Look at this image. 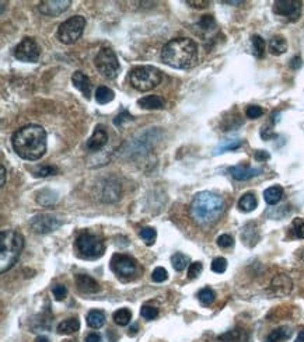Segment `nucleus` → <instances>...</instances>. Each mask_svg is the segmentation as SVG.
Segmentation results:
<instances>
[{
  "label": "nucleus",
  "mask_w": 304,
  "mask_h": 342,
  "mask_svg": "<svg viewBox=\"0 0 304 342\" xmlns=\"http://www.w3.org/2000/svg\"><path fill=\"white\" fill-rule=\"evenodd\" d=\"M12 146L24 160H38L47 151V132L40 125H25L14 132Z\"/></svg>",
  "instance_id": "obj_1"
},
{
  "label": "nucleus",
  "mask_w": 304,
  "mask_h": 342,
  "mask_svg": "<svg viewBox=\"0 0 304 342\" xmlns=\"http://www.w3.org/2000/svg\"><path fill=\"white\" fill-rule=\"evenodd\" d=\"M198 45L187 37L168 41L161 49V60L174 69H191L198 64Z\"/></svg>",
  "instance_id": "obj_2"
},
{
  "label": "nucleus",
  "mask_w": 304,
  "mask_h": 342,
  "mask_svg": "<svg viewBox=\"0 0 304 342\" xmlns=\"http://www.w3.org/2000/svg\"><path fill=\"white\" fill-rule=\"evenodd\" d=\"M224 209V201L219 195L209 191H202L193 197L189 206V215L199 226H211L220 219Z\"/></svg>",
  "instance_id": "obj_3"
},
{
  "label": "nucleus",
  "mask_w": 304,
  "mask_h": 342,
  "mask_svg": "<svg viewBox=\"0 0 304 342\" xmlns=\"http://www.w3.org/2000/svg\"><path fill=\"white\" fill-rule=\"evenodd\" d=\"M24 248V237L16 230H2L0 233V271L5 273L14 267Z\"/></svg>",
  "instance_id": "obj_4"
},
{
  "label": "nucleus",
  "mask_w": 304,
  "mask_h": 342,
  "mask_svg": "<svg viewBox=\"0 0 304 342\" xmlns=\"http://www.w3.org/2000/svg\"><path fill=\"white\" fill-rule=\"evenodd\" d=\"M132 87L139 91H149L156 88L163 80L161 70L154 66H136L129 73Z\"/></svg>",
  "instance_id": "obj_5"
},
{
  "label": "nucleus",
  "mask_w": 304,
  "mask_h": 342,
  "mask_svg": "<svg viewBox=\"0 0 304 342\" xmlns=\"http://www.w3.org/2000/svg\"><path fill=\"white\" fill-rule=\"evenodd\" d=\"M76 250L79 255L83 258L95 260L104 254L106 244L103 241V238L97 234L91 232H84L76 238Z\"/></svg>",
  "instance_id": "obj_6"
},
{
  "label": "nucleus",
  "mask_w": 304,
  "mask_h": 342,
  "mask_svg": "<svg viewBox=\"0 0 304 342\" xmlns=\"http://www.w3.org/2000/svg\"><path fill=\"white\" fill-rule=\"evenodd\" d=\"M84 28H86V18L83 16H73L59 25L56 37L62 44L71 45L82 37Z\"/></svg>",
  "instance_id": "obj_7"
},
{
  "label": "nucleus",
  "mask_w": 304,
  "mask_h": 342,
  "mask_svg": "<svg viewBox=\"0 0 304 342\" xmlns=\"http://www.w3.org/2000/svg\"><path fill=\"white\" fill-rule=\"evenodd\" d=\"M94 64L99 73L107 79H115L119 75L121 66L118 62L117 55L111 48H101L94 59Z\"/></svg>",
  "instance_id": "obj_8"
},
{
  "label": "nucleus",
  "mask_w": 304,
  "mask_h": 342,
  "mask_svg": "<svg viewBox=\"0 0 304 342\" xmlns=\"http://www.w3.org/2000/svg\"><path fill=\"white\" fill-rule=\"evenodd\" d=\"M40 55H41V48L38 45L36 38H32V37L23 38L17 47L14 48V58L21 62H28V64L38 62Z\"/></svg>",
  "instance_id": "obj_9"
},
{
  "label": "nucleus",
  "mask_w": 304,
  "mask_h": 342,
  "mask_svg": "<svg viewBox=\"0 0 304 342\" xmlns=\"http://www.w3.org/2000/svg\"><path fill=\"white\" fill-rule=\"evenodd\" d=\"M111 268L119 276L129 278L138 271V261L130 255L115 254L111 260Z\"/></svg>",
  "instance_id": "obj_10"
},
{
  "label": "nucleus",
  "mask_w": 304,
  "mask_h": 342,
  "mask_svg": "<svg viewBox=\"0 0 304 342\" xmlns=\"http://www.w3.org/2000/svg\"><path fill=\"white\" fill-rule=\"evenodd\" d=\"M62 226V221L48 213L34 216L29 221V227L38 234H47V233L55 232L56 229Z\"/></svg>",
  "instance_id": "obj_11"
},
{
  "label": "nucleus",
  "mask_w": 304,
  "mask_h": 342,
  "mask_svg": "<svg viewBox=\"0 0 304 342\" xmlns=\"http://www.w3.org/2000/svg\"><path fill=\"white\" fill-rule=\"evenodd\" d=\"M274 13L287 18L289 21H296L301 13V2L298 0H278L274 3Z\"/></svg>",
  "instance_id": "obj_12"
},
{
  "label": "nucleus",
  "mask_w": 304,
  "mask_h": 342,
  "mask_svg": "<svg viewBox=\"0 0 304 342\" xmlns=\"http://www.w3.org/2000/svg\"><path fill=\"white\" fill-rule=\"evenodd\" d=\"M293 289V282L290 276H287L286 273H278L271 281L269 292L274 296H287Z\"/></svg>",
  "instance_id": "obj_13"
},
{
  "label": "nucleus",
  "mask_w": 304,
  "mask_h": 342,
  "mask_svg": "<svg viewBox=\"0 0 304 342\" xmlns=\"http://www.w3.org/2000/svg\"><path fill=\"white\" fill-rule=\"evenodd\" d=\"M72 5L71 0H45V2H41L40 3V12L45 16H49V17H56L59 14H62L63 12H66L69 6Z\"/></svg>",
  "instance_id": "obj_14"
},
{
  "label": "nucleus",
  "mask_w": 304,
  "mask_h": 342,
  "mask_svg": "<svg viewBox=\"0 0 304 342\" xmlns=\"http://www.w3.org/2000/svg\"><path fill=\"white\" fill-rule=\"evenodd\" d=\"M99 199L106 203L117 202L121 198V185L117 181L106 180L99 185Z\"/></svg>",
  "instance_id": "obj_15"
},
{
  "label": "nucleus",
  "mask_w": 304,
  "mask_h": 342,
  "mask_svg": "<svg viewBox=\"0 0 304 342\" xmlns=\"http://www.w3.org/2000/svg\"><path fill=\"white\" fill-rule=\"evenodd\" d=\"M228 173L231 174L234 180L237 181H247L259 175L262 173V168L259 167H251L248 164H239V166H233V167L228 168Z\"/></svg>",
  "instance_id": "obj_16"
},
{
  "label": "nucleus",
  "mask_w": 304,
  "mask_h": 342,
  "mask_svg": "<svg viewBox=\"0 0 304 342\" xmlns=\"http://www.w3.org/2000/svg\"><path fill=\"white\" fill-rule=\"evenodd\" d=\"M107 142H108V134H107L106 129L99 125L94 129L93 135L90 136L86 146L90 151H98L107 145Z\"/></svg>",
  "instance_id": "obj_17"
},
{
  "label": "nucleus",
  "mask_w": 304,
  "mask_h": 342,
  "mask_svg": "<svg viewBox=\"0 0 304 342\" xmlns=\"http://www.w3.org/2000/svg\"><path fill=\"white\" fill-rule=\"evenodd\" d=\"M77 289L80 290L82 293H97L99 290L98 282L94 278H91L90 275H84V273H79L75 278Z\"/></svg>",
  "instance_id": "obj_18"
},
{
  "label": "nucleus",
  "mask_w": 304,
  "mask_h": 342,
  "mask_svg": "<svg viewBox=\"0 0 304 342\" xmlns=\"http://www.w3.org/2000/svg\"><path fill=\"white\" fill-rule=\"evenodd\" d=\"M72 83H73V86L79 90V91H82V94L88 99L90 97V94H91V80L88 79V76H86L83 72L80 70H77L73 73L72 76Z\"/></svg>",
  "instance_id": "obj_19"
},
{
  "label": "nucleus",
  "mask_w": 304,
  "mask_h": 342,
  "mask_svg": "<svg viewBox=\"0 0 304 342\" xmlns=\"http://www.w3.org/2000/svg\"><path fill=\"white\" fill-rule=\"evenodd\" d=\"M248 332H247L244 328H234V330H230L227 332H224L222 335L219 336V341L220 342H248Z\"/></svg>",
  "instance_id": "obj_20"
},
{
  "label": "nucleus",
  "mask_w": 304,
  "mask_h": 342,
  "mask_svg": "<svg viewBox=\"0 0 304 342\" xmlns=\"http://www.w3.org/2000/svg\"><path fill=\"white\" fill-rule=\"evenodd\" d=\"M138 105L145 110H161L165 105V101L160 96H146L143 99L138 100Z\"/></svg>",
  "instance_id": "obj_21"
},
{
  "label": "nucleus",
  "mask_w": 304,
  "mask_h": 342,
  "mask_svg": "<svg viewBox=\"0 0 304 342\" xmlns=\"http://www.w3.org/2000/svg\"><path fill=\"white\" fill-rule=\"evenodd\" d=\"M287 51V42L282 35H275L269 41V52L275 56H279Z\"/></svg>",
  "instance_id": "obj_22"
},
{
  "label": "nucleus",
  "mask_w": 304,
  "mask_h": 342,
  "mask_svg": "<svg viewBox=\"0 0 304 342\" xmlns=\"http://www.w3.org/2000/svg\"><path fill=\"white\" fill-rule=\"evenodd\" d=\"M263 198L268 205H276L281 202V199L283 198V188L279 185L269 186L268 190H265L263 192Z\"/></svg>",
  "instance_id": "obj_23"
},
{
  "label": "nucleus",
  "mask_w": 304,
  "mask_h": 342,
  "mask_svg": "<svg viewBox=\"0 0 304 342\" xmlns=\"http://www.w3.org/2000/svg\"><path fill=\"white\" fill-rule=\"evenodd\" d=\"M56 330H58L59 334L71 335V334H75V332H77V331L80 330V321L77 319L63 320V321L58 325Z\"/></svg>",
  "instance_id": "obj_24"
},
{
  "label": "nucleus",
  "mask_w": 304,
  "mask_h": 342,
  "mask_svg": "<svg viewBox=\"0 0 304 342\" xmlns=\"http://www.w3.org/2000/svg\"><path fill=\"white\" fill-rule=\"evenodd\" d=\"M258 201L257 197L252 194V192H247L243 197L240 198L239 201V208H240L241 212H252L254 209L257 208Z\"/></svg>",
  "instance_id": "obj_25"
},
{
  "label": "nucleus",
  "mask_w": 304,
  "mask_h": 342,
  "mask_svg": "<svg viewBox=\"0 0 304 342\" xmlns=\"http://www.w3.org/2000/svg\"><path fill=\"white\" fill-rule=\"evenodd\" d=\"M290 335H292V331L289 327H279L269 332V335L266 336V342H283L289 339Z\"/></svg>",
  "instance_id": "obj_26"
},
{
  "label": "nucleus",
  "mask_w": 304,
  "mask_h": 342,
  "mask_svg": "<svg viewBox=\"0 0 304 342\" xmlns=\"http://www.w3.org/2000/svg\"><path fill=\"white\" fill-rule=\"evenodd\" d=\"M87 324L94 330H98L103 325L106 324V314L101 310H91L87 314Z\"/></svg>",
  "instance_id": "obj_27"
},
{
  "label": "nucleus",
  "mask_w": 304,
  "mask_h": 342,
  "mask_svg": "<svg viewBox=\"0 0 304 342\" xmlns=\"http://www.w3.org/2000/svg\"><path fill=\"white\" fill-rule=\"evenodd\" d=\"M114 97H115V93L112 91L111 88L106 87V86H101L95 91V100H97L98 104H108L114 100Z\"/></svg>",
  "instance_id": "obj_28"
},
{
  "label": "nucleus",
  "mask_w": 304,
  "mask_h": 342,
  "mask_svg": "<svg viewBox=\"0 0 304 342\" xmlns=\"http://www.w3.org/2000/svg\"><path fill=\"white\" fill-rule=\"evenodd\" d=\"M241 146H243V140L240 139H234V140H224L223 143L217 146L216 150H215V156L217 154H220V153H224V151L228 150H237V149H240Z\"/></svg>",
  "instance_id": "obj_29"
},
{
  "label": "nucleus",
  "mask_w": 304,
  "mask_h": 342,
  "mask_svg": "<svg viewBox=\"0 0 304 342\" xmlns=\"http://www.w3.org/2000/svg\"><path fill=\"white\" fill-rule=\"evenodd\" d=\"M171 264L176 271L181 272L185 268L189 267V258H188V255L182 254V253H176L171 257Z\"/></svg>",
  "instance_id": "obj_30"
},
{
  "label": "nucleus",
  "mask_w": 304,
  "mask_h": 342,
  "mask_svg": "<svg viewBox=\"0 0 304 342\" xmlns=\"http://www.w3.org/2000/svg\"><path fill=\"white\" fill-rule=\"evenodd\" d=\"M252 51H254V55L257 58H263L265 55V51H266V44L263 41L262 37L259 35H252Z\"/></svg>",
  "instance_id": "obj_31"
},
{
  "label": "nucleus",
  "mask_w": 304,
  "mask_h": 342,
  "mask_svg": "<svg viewBox=\"0 0 304 342\" xmlns=\"http://www.w3.org/2000/svg\"><path fill=\"white\" fill-rule=\"evenodd\" d=\"M130 319H132V313L128 308H119L114 313V321L115 324L118 325H128L130 323Z\"/></svg>",
  "instance_id": "obj_32"
},
{
  "label": "nucleus",
  "mask_w": 304,
  "mask_h": 342,
  "mask_svg": "<svg viewBox=\"0 0 304 342\" xmlns=\"http://www.w3.org/2000/svg\"><path fill=\"white\" fill-rule=\"evenodd\" d=\"M198 299L199 302L202 303L204 306H209V304H212V303L215 302L216 293H215V290L211 289V288H204V289L198 293Z\"/></svg>",
  "instance_id": "obj_33"
},
{
  "label": "nucleus",
  "mask_w": 304,
  "mask_h": 342,
  "mask_svg": "<svg viewBox=\"0 0 304 342\" xmlns=\"http://www.w3.org/2000/svg\"><path fill=\"white\" fill-rule=\"evenodd\" d=\"M45 199H48V205H52L58 201V195H56V192L51 191V190H42L41 192H38L37 202L45 206V202H47Z\"/></svg>",
  "instance_id": "obj_34"
},
{
  "label": "nucleus",
  "mask_w": 304,
  "mask_h": 342,
  "mask_svg": "<svg viewBox=\"0 0 304 342\" xmlns=\"http://www.w3.org/2000/svg\"><path fill=\"white\" fill-rule=\"evenodd\" d=\"M139 236L142 237V240L146 243V245H152L156 241V237H157V232L156 229L153 227H143L141 232H139Z\"/></svg>",
  "instance_id": "obj_35"
},
{
  "label": "nucleus",
  "mask_w": 304,
  "mask_h": 342,
  "mask_svg": "<svg viewBox=\"0 0 304 342\" xmlns=\"http://www.w3.org/2000/svg\"><path fill=\"white\" fill-rule=\"evenodd\" d=\"M58 173L59 168L56 166H42V167H40L38 170L34 171V175L45 178V177H49V175H56Z\"/></svg>",
  "instance_id": "obj_36"
},
{
  "label": "nucleus",
  "mask_w": 304,
  "mask_h": 342,
  "mask_svg": "<svg viewBox=\"0 0 304 342\" xmlns=\"http://www.w3.org/2000/svg\"><path fill=\"white\" fill-rule=\"evenodd\" d=\"M198 25L200 29L209 33V31H213V29L216 28V21H215V18L212 17V16H204V17L200 18Z\"/></svg>",
  "instance_id": "obj_37"
},
{
  "label": "nucleus",
  "mask_w": 304,
  "mask_h": 342,
  "mask_svg": "<svg viewBox=\"0 0 304 342\" xmlns=\"http://www.w3.org/2000/svg\"><path fill=\"white\" fill-rule=\"evenodd\" d=\"M292 233L294 234V237L304 238V219L297 217V219H294V221H293Z\"/></svg>",
  "instance_id": "obj_38"
},
{
  "label": "nucleus",
  "mask_w": 304,
  "mask_h": 342,
  "mask_svg": "<svg viewBox=\"0 0 304 342\" xmlns=\"http://www.w3.org/2000/svg\"><path fill=\"white\" fill-rule=\"evenodd\" d=\"M227 269V260L223 257H217L212 262V271L216 273H223Z\"/></svg>",
  "instance_id": "obj_39"
},
{
  "label": "nucleus",
  "mask_w": 304,
  "mask_h": 342,
  "mask_svg": "<svg viewBox=\"0 0 304 342\" xmlns=\"http://www.w3.org/2000/svg\"><path fill=\"white\" fill-rule=\"evenodd\" d=\"M141 316L145 320H154L157 319L158 316V308L153 307V306H143L141 308Z\"/></svg>",
  "instance_id": "obj_40"
},
{
  "label": "nucleus",
  "mask_w": 304,
  "mask_h": 342,
  "mask_svg": "<svg viewBox=\"0 0 304 342\" xmlns=\"http://www.w3.org/2000/svg\"><path fill=\"white\" fill-rule=\"evenodd\" d=\"M202 269H204V267H202V262H192V264H189V267H188V276L191 279H195L198 278L199 275H200V272H202Z\"/></svg>",
  "instance_id": "obj_41"
},
{
  "label": "nucleus",
  "mask_w": 304,
  "mask_h": 342,
  "mask_svg": "<svg viewBox=\"0 0 304 342\" xmlns=\"http://www.w3.org/2000/svg\"><path fill=\"white\" fill-rule=\"evenodd\" d=\"M167 278H168V273H167V271L161 267L156 268L152 273V279L154 282H157V284H161L164 281H167Z\"/></svg>",
  "instance_id": "obj_42"
},
{
  "label": "nucleus",
  "mask_w": 304,
  "mask_h": 342,
  "mask_svg": "<svg viewBox=\"0 0 304 342\" xmlns=\"http://www.w3.org/2000/svg\"><path fill=\"white\" fill-rule=\"evenodd\" d=\"M52 293L55 296V299L60 302V300H63L64 297L67 296V289H66L64 285H55L52 288Z\"/></svg>",
  "instance_id": "obj_43"
},
{
  "label": "nucleus",
  "mask_w": 304,
  "mask_h": 342,
  "mask_svg": "<svg viewBox=\"0 0 304 342\" xmlns=\"http://www.w3.org/2000/svg\"><path fill=\"white\" fill-rule=\"evenodd\" d=\"M263 114V110L258 105H250L246 111V115L250 118V119H257L259 116Z\"/></svg>",
  "instance_id": "obj_44"
},
{
  "label": "nucleus",
  "mask_w": 304,
  "mask_h": 342,
  "mask_svg": "<svg viewBox=\"0 0 304 342\" xmlns=\"http://www.w3.org/2000/svg\"><path fill=\"white\" fill-rule=\"evenodd\" d=\"M233 244H234L233 237L228 236V234H222L220 237L217 238V245L222 247V248H230Z\"/></svg>",
  "instance_id": "obj_45"
},
{
  "label": "nucleus",
  "mask_w": 304,
  "mask_h": 342,
  "mask_svg": "<svg viewBox=\"0 0 304 342\" xmlns=\"http://www.w3.org/2000/svg\"><path fill=\"white\" fill-rule=\"evenodd\" d=\"M130 119H132V115L129 114L128 111H122V112L114 119V125H115V127H121L123 121H130Z\"/></svg>",
  "instance_id": "obj_46"
},
{
  "label": "nucleus",
  "mask_w": 304,
  "mask_h": 342,
  "mask_svg": "<svg viewBox=\"0 0 304 342\" xmlns=\"http://www.w3.org/2000/svg\"><path fill=\"white\" fill-rule=\"evenodd\" d=\"M187 5L192 6L193 9H205L209 6V2L208 0H188Z\"/></svg>",
  "instance_id": "obj_47"
},
{
  "label": "nucleus",
  "mask_w": 304,
  "mask_h": 342,
  "mask_svg": "<svg viewBox=\"0 0 304 342\" xmlns=\"http://www.w3.org/2000/svg\"><path fill=\"white\" fill-rule=\"evenodd\" d=\"M269 153L265 150H258L255 151V159H257L258 162H265V160H268L269 159Z\"/></svg>",
  "instance_id": "obj_48"
},
{
  "label": "nucleus",
  "mask_w": 304,
  "mask_h": 342,
  "mask_svg": "<svg viewBox=\"0 0 304 342\" xmlns=\"http://www.w3.org/2000/svg\"><path fill=\"white\" fill-rule=\"evenodd\" d=\"M86 342H101V336L97 332H90L87 336H86Z\"/></svg>",
  "instance_id": "obj_49"
},
{
  "label": "nucleus",
  "mask_w": 304,
  "mask_h": 342,
  "mask_svg": "<svg viewBox=\"0 0 304 342\" xmlns=\"http://www.w3.org/2000/svg\"><path fill=\"white\" fill-rule=\"evenodd\" d=\"M261 136H262L265 140H268V139H271V138H274V136H275V134H272V132H271L269 129H266V128L263 127L262 132H261Z\"/></svg>",
  "instance_id": "obj_50"
},
{
  "label": "nucleus",
  "mask_w": 304,
  "mask_h": 342,
  "mask_svg": "<svg viewBox=\"0 0 304 342\" xmlns=\"http://www.w3.org/2000/svg\"><path fill=\"white\" fill-rule=\"evenodd\" d=\"M290 66H292L293 69H298L301 66V59L298 58V56H294L292 59V62H290Z\"/></svg>",
  "instance_id": "obj_51"
},
{
  "label": "nucleus",
  "mask_w": 304,
  "mask_h": 342,
  "mask_svg": "<svg viewBox=\"0 0 304 342\" xmlns=\"http://www.w3.org/2000/svg\"><path fill=\"white\" fill-rule=\"evenodd\" d=\"M0 173H2V181H0V186H3L5 184H6V168L0 167Z\"/></svg>",
  "instance_id": "obj_52"
},
{
  "label": "nucleus",
  "mask_w": 304,
  "mask_h": 342,
  "mask_svg": "<svg viewBox=\"0 0 304 342\" xmlns=\"http://www.w3.org/2000/svg\"><path fill=\"white\" fill-rule=\"evenodd\" d=\"M296 342H304V330L298 332L297 338H296Z\"/></svg>",
  "instance_id": "obj_53"
},
{
  "label": "nucleus",
  "mask_w": 304,
  "mask_h": 342,
  "mask_svg": "<svg viewBox=\"0 0 304 342\" xmlns=\"http://www.w3.org/2000/svg\"><path fill=\"white\" fill-rule=\"evenodd\" d=\"M36 342H51L49 341V339H48L47 336H38V338H37L36 339Z\"/></svg>",
  "instance_id": "obj_54"
},
{
  "label": "nucleus",
  "mask_w": 304,
  "mask_h": 342,
  "mask_svg": "<svg viewBox=\"0 0 304 342\" xmlns=\"http://www.w3.org/2000/svg\"><path fill=\"white\" fill-rule=\"evenodd\" d=\"M224 3H227V5H241L243 2H224Z\"/></svg>",
  "instance_id": "obj_55"
},
{
  "label": "nucleus",
  "mask_w": 304,
  "mask_h": 342,
  "mask_svg": "<svg viewBox=\"0 0 304 342\" xmlns=\"http://www.w3.org/2000/svg\"><path fill=\"white\" fill-rule=\"evenodd\" d=\"M66 342H73V341H66Z\"/></svg>",
  "instance_id": "obj_56"
}]
</instances>
